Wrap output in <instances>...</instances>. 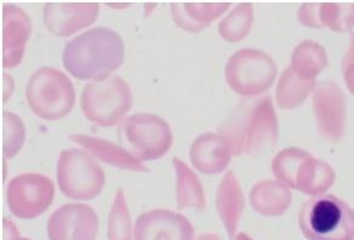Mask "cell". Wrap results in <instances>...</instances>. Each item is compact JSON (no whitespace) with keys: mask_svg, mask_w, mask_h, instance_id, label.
<instances>
[{"mask_svg":"<svg viewBox=\"0 0 354 240\" xmlns=\"http://www.w3.org/2000/svg\"><path fill=\"white\" fill-rule=\"evenodd\" d=\"M125 46L122 37L106 27H97L69 40L62 55L64 68L79 80L109 77L122 67Z\"/></svg>","mask_w":354,"mask_h":240,"instance_id":"cell-1","label":"cell"},{"mask_svg":"<svg viewBox=\"0 0 354 240\" xmlns=\"http://www.w3.org/2000/svg\"><path fill=\"white\" fill-rule=\"evenodd\" d=\"M234 157L256 156L277 143L279 124L271 96L243 101L221 128Z\"/></svg>","mask_w":354,"mask_h":240,"instance_id":"cell-2","label":"cell"},{"mask_svg":"<svg viewBox=\"0 0 354 240\" xmlns=\"http://www.w3.org/2000/svg\"><path fill=\"white\" fill-rule=\"evenodd\" d=\"M307 240H354V210L333 194L312 196L299 215Z\"/></svg>","mask_w":354,"mask_h":240,"instance_id":"cell-3","label":"cell"},{"mask_svg":"<svg viewBox=\"0 0 354 240\" xmlns=\"http://www.w3.org/2000/svg\"><path fill=\"white\" fill-rule=\"evenodd\" d=\"M26 100L32 112L44 120H59L72 112L75 90L64 72L41 67L30 75L26 86Z\"/></svg>","mask_w":354,"mask_h":240,"instance_id":"cell-4","label":"cell"},{"mask_svg":"<svg viewBox=\"0 0 354 240\" xmlns=\"http://www.w3.org/2000/svg\"><path fill=\"white\" fill-rule=\"evenodd\" d=\"M80 102L84 116L90 122L111 128L120 123L133 107V93L124 79L109 75L86 84Z\"/></svg>","mask_w":354,"mask_h":240,"instance_id":"cell-5","label":"cell"},{"mask_svg":"<svg viewBox=\"0 0 354 240\" xmlns=\"http://www.w3.org/2000/svg\"><path fill=\"white\" fill-rule=\"evenodd\" d=\"M57 183L64 196L73 201H91L102 192L104 172L90 153L79 148L64 149L57 163Z\"/></svg>","mask_w":354,"mask_h":240,"instance_id":"cell-6","label":"cell"},{"mask_svg":"<svg viewBox=\"0 0 354 240\" xmlns=\"http://www.w3.org/2000/svg\"><path fill=\"white\" fill-rule=\"evenodd\" d=\"M278 67L270 55L257 49H241L232 55L225 69L226 82L234 93L255 98L272 88Z\"/></svg>","mask_w":354,"mask_h":240,"instance_id":"cell-7","label":"cell"},{"mask_svg":"<svg viewBox=\"0 0 354 240\" xmlns=\"http://www.w3.org/2000/svg\"><path fill=\"white\" fill-rule=\"evenodd\" d=\"M124 138L130 152L141 162L164 157L172 146V131L169 124L151 113H136L123 125Z\"/></svg>","mask_w":354,"mask_h":240,"instance_id":"cell-8","label":"cell"},{"mask_svg":"<svg viewBox=\"0 0 354 240\" xmlns=\"http://www.w3.org/2000/svg\"><path fill=\"white\" fill-rule=\"evenodd\" d=\"M55 198L54 182L40 174H21L11 178L6 201L12 215L21 220H33L49 209Z\"/></svg>","mask_w":354,"mask_h":240,"instance_id":"cell-9","label":"cell"},{"mask_svg":"<svg viewBox=\"0 0 354 240\" xmlns=\"http://www.w3.org/2000/svg\"><path fill=\"white\" fill-rule=\"evenodd\" d=\"M315 127L322 138L339 143L344 136L347 114V98L339 84L322 82L312 93Z\"/></svg>","mask_w":354,"mask_h":240,"instance_id":"cell-10","label":"cell"},{"mask_svg":"<svg viewBox=\"0 0 354 240\" xmlns=\"http://www.w3.org/2000/svg\"><path fill=\"white\" fill-rule=\"evenodd\" d=\"M99 217L86 204H66L54 211L48 222L50 240H96Z\"/></svg>","mask_w":354,"mask_h":240,"instance_id":"cell-11","label":"cell"},{"mask_svg":"<svg viewBox=\"0 0 354 240\" xmlns=\"http://www.w3.org/2000/svg\"><path fill=\"white\" fill-rule=\"evenodd\" d=\"M133 240H194V228L186 216L156 209L138 216Z\"/></svg>","mask_w":354,"mask_h":240,"instance_id":"cell-12","label":"cell"},{"mask_svg":"<svg viewBox=\"0 0 354 240\" xmlns=\"http://www.w3.org/2000/svg\"><path fill=\"white\" fill-rule=\"evenodd\" d=\"M97 3H48L43 15L46 28L57 37H71L97 20Z\"/></svg>","mask_w":354,"mask_h":240,"instance_id":"cell-13","label":"cell"},{"mask_svg":"<svg viewBox=\"0 0 354 240\" xmlns=\"http://www.w3.org/2000/svg\"><path fill=\"white\" fill-rule=\"evenodd\" d=\"M32 33L30 17L21 8L6 4L3 8V67L15 68L25 56Z\"/></svg>","mask_w":354,"mask_h":240,"instance_id":"cell-14","label":"cell"},{"mask_svg":"<svg viewBox=\"0 0 354 240\" xmlns=\"http://www.w3.org/2000/svg\"><path fill=\"white\" fill-rule=\"evenodd\" d=\"M232 156L231 145L222 133H203L193 141L189 149L193 167L205 175L225 172L231 163Z\"/></svg>","mask_w":354,"mask_h":240,"instance_id":"cell-15","label":"cell"},{"mask_svg":"<svg viewBox=\"0 0 354 240\" xmlns=\"http://www.w3.org/2000/svg\"><path fill=\"white\" fill-rule=\"evenodd\" d=\"M215 204L217 214L220 216L222 223L225 225L228 238L230 240H234L241 215L245 207L244 192L234 172H226V175L222 178L221 183L217 188Z\"/></svg>","mask_w":354,"mask_h":240,"instance_id":"cell-16","label":"cell"},{"mask_svg":"<svg viewBox=\"0 0 354 240\" xmlns=\"http://www.w3.org/2000/svg\"><path fill=\"white\" fill-rule=\"evenodd\" d=\"M69 138L79 146H82L84 149H86L93 157L106 164L131 172H148V167L143 165V163L135 157L129 149L114 145L111 141L104 138H91L82 133H75Z\"/></svg>","mask_w":354,"mask_h":240,"instance_id":"cell-17","label":"cell"},{"mask_svg":"<svg viewBox=\"0 0 354 240\" xmlns=\"http://www.w3.org/2000/svg\"><path fill=\"white\" fill-rule=\"evenodd\" d=\"M230 3H176L171 6L172 20L180 28L198 33L228 11Z\"/></svg>","mask_w":354,"mask_h":240,"instance_id":"cell-18","label":"cell"},{"mask_svg":"<svg viewBox=\"0 0 354 240\" xmlns=\"http://www.w3.org/2000/svg\"><path fill=\"white\" fill-rule=\"evenodd\" d=\"M249 199L257 214L276 217L284 215L290 207L292 194L290 188L284 183L277 180H265L251 188Z\"/></svg>","mask_w":354,"mask_h":240,"instance_id":"cell-19","label":"cell"},{"mask_svg":"<svg viewBox=\"0 0 354 240\" xmlns=\"http://www.w3.org/2000/svg\"><path fill=\"white\" fill-rule=\"evenodd\" d=\"M336 174L328 163L310 154L296 174L295 190L310 196H323L334 186Z\"/></svg>","mask_w":354,"mask_h":240,"instance_id":"cell-20","label":"cell"},{"mask_svg":"<svg viewBox=\"0 0 354 240\" xmlns=\"http://www.w3.org/2000/svg\"><path fill=\"white\" fill-rule=\"evenodd\" d=\"M329 64L328 53L323 45L313 40H304L296 45L291 55L290 67L300 78L315 82Z\"/></svg>","mask_w":354,"mask_h":240,"instance_id":"cell-21","label":"cell"},{"mask_svg":"<svg viewBox=\"0 0 354 240\" xmlns=\"http://www.w3.org/2000/svg\"><path fill=\"white\" fill-rule=\"evenodd\" d=\"M172 164L176 172L177 209L204 210L207 201L199 177L178 158H174Z\"/></svg>","mask_w":354,"mask_h":240,"instance_id":"cell-22","label":"cell"},{"mask_svg":"<svg viewBox=\"0 0 354 240\" xmlns=\"http://www.w3.org/2000/svg\"><path fill=\"white\" fill-rule=\"evenodd\" d=\"M317 83L300 78L290 66L283 71L276 89L277 106L281 109H295L306 102L315 91Z\"/></svg>","mask_w":354,"mask_h":240,"instance_id":"cell-23","label":"cell"},{"mask_svg":"<svg viewBox=\"0 0 354 240\" xmlns=\"http://www.w3.org/2000/svg\"><path fill=\"white\" fill-rule=\"evenodd\" d=\"M254 24V6L251 3L236 6L218 25V35L228 43L245 39Z\"/></svg>","mask_w":354,"mask_h":240,"instance_id":"cell-24","label":"cell"},{"mask_svg":"<svg viewBox=\"0 0 354 240\" xmlns=\"http://www.w3.org/2000/svg\"><path fill=\"white\" fill-rule=\"evenodd\" d=\"M322 28L347 33L354 28V3H319Z\"/></svg>","mask_w":354,"mask_h":240,"instance_id":"cell-25","label":"cell"},{"mask_svg":"<svg viewBox=\"0 0 354 240\" xmlns=\"http://www.w3.org/2000/svg\"><path fill=\"white\" fill-rule=\"evenodd\" d=\"M310 154L300 147L286 148L278 153L272 162V172L277 181L284 183L290 190H295L297 170Z\"/></svg>","mask_w":354,"mask_h":240,"instance_id":"cell-26","label":"cell"},{"mask_svg":"<svg viewBox=\"0 0 354 240\" xmlns=\"http://www.w3.org/2000/svg\"><path fill=\"white\" fill-rule=\"evenodd\" d=\"M133 225L123 190H118L109 216V240H131Z\"/></svg>","mask_w":354,"mask_h":240,"instance_id":"cell-27","label":"cell"},{"mask_svg":"<svg viewBox=\"0 0 354 240\" xmlns=\"http://www.w3.org/2000/svg\"><path fill=\"white\" fill-rule=\"evenodd\" d=\"M6 138H4V157L11 159L20 152L26 138L25 125L20 117L11 112L4 113Z\"/></svg>","mask_w":354,"mask_h":240,"instance_id":"cell-28","label":"cell"},{"mask_svg":"<svg viewBox=\"0 0 354 240\" xmlns=\"http://www.w3.org/2000/svg\"><path fill=\"white\" fill-rule=\"evenodd\" d=\"M297 20L305 27L322 30L319 21V3L302 4L297 10Z\"/></svg>","mask_w":354,"mask_h":240,"instance_id":"cell-29","label":"cell"},{"mask_svg":"<svg viewBox=\"0 0 354 240\" xmlns=\"http://www.w3.org/2000/svg\"><path fill=\"white\" fill-rule=\"evenodd\" d=\"M344 83L349 93L354 95V33L349 38L348 49L344 54L341 64Z\"/></svg>","mask_w":354,"mask_h":240,"instance_id":"cell-30","label":"cell"},{"mask_svg":"<svg viewBox=\"0 0 354 240\" xmlns=\"http://www.w3.org/2000/svg\"><path fill=\"white\" fill-rule=\"evenodd\" d=\"M4 240H30V238H22L16 225L10 220H4Z\"/></svg>","mask_w":354,"mask_h":240,"instance_id":"cell-31","label":"cell"},{"mask_svg":"<svg viewBox=\"0 0 354 240\" xmlns=\"http://www.w3.org/2000/svg\"><path fill=\"white\" fill-rule=\"evenodd\" d=\"M196 240H222L218 235L216 234H202L198 237Z\"/></svg>","mask_w":354,"mask_h":240,"instance_id":"cell-32","label":"cell"},{"mask_svg":"<svg viewBox=\"0 0 354 240\" xmlns=\"http://www.w3.org/2000/svg\"><path fill=\"white\" fill-rule=\"evenodd\" d=\"M234 240H254L249 235L245 234V233H239V234L236 235V238Z\"/></svg>","mask_w":354,"mask_h":240,"instance_id":"cell-33","label":"cell"}]
</instances>
